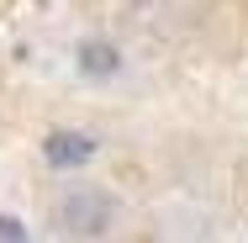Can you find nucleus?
<instances>
[{"instance_id": "nucleus-1", "label": "nucleus", "mask_w": 248, "mask_h": 243, "mask_svg": "<svg viewBox=\"0 0 248 243\" xmlns=\"http://www.w3.org/2000/svg\"><path fill=\"white\" fill-rule=\"evenodd\" d=\"M43 159L53 169H85L90 159H100V138L85 132V127H58L43 138Z\"/></svg>"}, {"instance_id": "nucleus-2", "label": "nucleus", "mask_w": 248, "mask_h": 243, "mask_svg": "<svg viewBox=\"0 0 248 243\" xmlns=\"http://www.w3.org/2000/svg\"><path fill=\"white\" fill-rule=\"evenodd\" d=\"M122 69H127V58H122V48H116L111 37H85V43L74 48V74L90 80V85H111Z\"/></svg>"}, {"instance_id": "nucleus-3", "label": "nucleus", "mask_w": 248, "mask_h": 243, "mask_svg": "<svg viewBox=\"0 0 248 243\" xmlns=\"http://www.w3.org/2000/svg\"><path fill=\"white\" fill-rule=\"evenodd\" d=\"M63 233H100L106 227V201H95V195H74L69 206H63Z\"/></svg>"}, {"instance_id": "nucleus-4", "label": "nucleus", "mask_w": 248, "mask_h": 243, "mask_svg": "<svg viewBox=\"0 0 248 243\" xmlns=\"http://www.w3.org/2000/svg\"><path fill=\"white\" fill-rule=\"evenodd\" d=\"M0 238H5V243H21V227H16L11 217H0Z\"/></svg>"}]
</instances>
